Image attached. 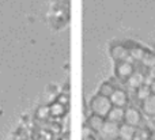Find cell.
<instances>
[{
  "mask_svg": "<svg viewBox=\"0 0 155 140\" xmlns=\"http://www.w3.org/2000/svg\"><path fill=\"white\" fill-rule=\"evenodd\" d=\"M113 108L112 102H110L109 98L102 97V95L97 94L93 99L90 101V110L91 114L94 116H99L102 119H106L107 113L110 112V109Z\"/></svg>",
  "mask_w": 155,
  "mask_h": 140,
  "instance_id": "obj_1",
  "label": "cell"
},
{
  "mask_svg": "<svg viewBox=\"0 0 155 140\" xmlns=\"http://www.w3.org/2000/svg\"><path fill=\"white\" fill-rule=\"evenodd\" d=\"M118 127H120V125L113 124V122L105 120L104 127L97 133V138H98V140H117L118 139Z\"/></svg>",
  "mask_w": 155,
  "mask_h": 140,
  "instance_id": "obj_2",
  "label": "cell"
},
{
  "mask_svg": "<svg viewBox=\"0 0 155 140\" xmlns=\"http://www.w3.org/2000/svg\"><path fill=\"white\" fill-rule=\"evenodd\" d=\"M124 122L135 128H142L143 127L142 113L135 106H127L125 113H124Z\"/></svg>",
  "mask_w": 155,
  "mask_h": 140,
  "instance_id": "obj_3",
  "label": "cell"
},
{
  "mask_svg": "<svg viewBox=\"0 0 155 140\" xmlns=\"http://www.w3.org/2000/svg\"><path fill=\"white\" fill-rule=\"evenodd\" d=\"M135 72V65L128 61H121L116 63V78L120 80L127 82V79Z\"/></svg>",
  "mask_w": 155,
  "mask_h": 140,
  "instance_id": "obj_4",
  "label": "cell"
},
{
  "mask_svg": "<svg viewBox=\"0 0 155 140\" xmlns=\"http://www.w3.org/2000/svg\"><path fill=\"white\" fill-rule=\"evenodd\" d=\"M109 99H110V102H112L113 106L125 109L127 106H128L129 97H128V94H127L125 90H114L113 94L110 95Z\"/></svg>",
  "mask_w": 155,
  "mask_h": 140,
  "instance_id": "obj_5",
  "label": "cell"
},
{
  "mask_svg": "<svg viewBox=\"0 0 155 140\" xmlns=\"http://www.w3.org/2000/svg\"><path fill=\"white\" fill-rule=\"evenodd\" d=\"M110 56L116 63L127 61L129 57V49L124 45H114L110 48Z\"/></svg>",
  "mask_w": 155,
  "mask_h": 140,
  "instance_id": "obj_6",
  "label": "cell"
},
{
  "mask_svg": "<svg viewBox=\"0 0 155 140\" xmlns=\"http://www.w3.org/2000/svg\"><path fill=\"white\" fill-rule=\"evenodd\" d=\"M144 80H146V75H144V73H143L142 71H136V70H135V72L132 73L128 79H127L125 84L129 87V89L137 90L140 86H143V84H144Z\"/></svg>",
  "mask_w": 155,
  "mask_h": 140,
  "instance_id": "obj_7",
  "label": "cell"
},
{
  "mask_svg": "<svg viewBox=\"0 0 155 140\" xmlns=\"http://www.w3.org/2000/svg\"><path fill=\"white\" fill-rule=\"evenodd\" d=\"M124 113H125V109L113 106V108L110 109V112L107 113V116H106V119H105V120L113 122V124L121 125L124 122Z\"/></svg>",
  "mask_w": 155,
  "mask_h": 140,
  "instance_id": "obj_8",
  "label": "cell"
},
{
  "mask_svg": "<svg viewBox=\"0 0 155 140\" xmlns=\"http://www.w3.org/2000/svg\"><path fill=\"white\" fill-rule=\"evenodd\" d=\"M104 122H105V119L91 114V116H88L87 121H86V127H87L91 132H94L97 135V133L101 131V128L104 127Z\"/></svg>",
  "mask_w": 155,
  "mask_h": 140,
  "instance_id": "obj_9",
  "label": "cell"
},
{
  "mask_svg": "<svg viewBox=\"0 0 155 140\" xmlns=\"http://www.w3.org/2000/svg\"><path fill=\"white\" fill-rule=\"evenodd\" d=\"M135 132H136V128L131 127V125L125 124V122H123V124L118 127V139H121V140H134Z\"/></svg>",
  "mask_w": 155,
  "mask_h": 140,
  "instance_id": "obj_10",
  "label": "cell"
},
{
  "mask_svg": "<svg viewBox=\"0 0 155 140\" xmlns=\"http://www.w3.org/2000/svg\"><path fill=\"white\" fill-rule=\"evenodd\" d=\"M142 112L148 117H155V95L151 94L146 101H143L142 105Z\"/></svg>",
  "mask_w": 155,
  "mask_h": 140,
  "instance_id": "obj_11",
  "label": "cell"
},
{
  "mask_svg": "<svg viewBox=\"0 0 155 140\" xmlns=\"http://www.w3.org/2000/svg\"><path fill=\"white\" fill-rule=\"evenodd\" d=\"M68 108H65L64 105H61V103H59L56 101V102H53L51 106H49V112H51V116L52 117H63L65 114V112H67Z\"/></svg>",
  "mask_w": 155,
  "mask_h": 140,
  "instance_id": "obj_12",
  "label": "cell"
},
{
  "mask_svg": "<svg viewBox=\"0 0 155 140\" xmlns=\"http://www.w3.org/2000/svg\"><path fill=\"white\" fill-rule=\"evenodd\" d=\"M135 95H136V99L139 101L140 103H142L143 101H146V99H147V98H148V97H150V95H151V90H150V86L144 83V84H143V86H140L139 89L136 90V94H135Z\"/></svg>",
  "mask_w": 155,
  "mask_h": 140,
  "instance_id": "obj_13",
  "label": "cell"
},
{
  "mask_svg": "<svg viewBox=\"0 0 155 140\" xmlns=\"http://www.w3.org/2000/svg\"><path fill=\"white\" fill-rule=\"evenodd\" d=\"M134 140H151V132L148 131L147 127L136 128V132H135Z\"/></svg>",
  "mask_w": 155,
  "mask_h": 140,
  "instance_id": "obj_14",
  "label": "cell"
},
{
  "mask_svg": "<svg viewBox=\"0 0 155 140\" xmlns=\"http://www.w3.org/2000/svg\"><path fill=\"white\" fill-rule=\"evenodd\" d=\"M146 52L147 50H144L143 48H139V46H135V48H131L129 49V56L132 57V60L134 61H142V59L144 57V54H146Z\"/></svg>",
  "mask_w": 155,
  "mask_h": 140,
  "instance_id": "obj_15",
  "label": "cell"
},
{
  "mask_svg": "<svg viewBox=\"0 0 155 140\" xmlns=\"http://www.w3.org/2000/svg\"><path fill=\"white\" fill-rule=\"evenodd\" d=\"M113 91H114V87L110 84V82H105V83L101 84V87H99V91L98 94L102 95V97H106V98H110V95L113 94Z\"/></svg>",
  "mask_w": 155,
  "mask_h": 140,
  "instance_id": "obj_16",
  "label": "cell"
},
{
  "mask_svg": "<svg viewBox=\"0 0 155 140\" xmlns=\"http://www.w3.org/2000/svg\"><path fill=\"white\" fill-rule=\"evenodd\" d=\"M140 64H142L143 67H146L147 70H148V68L155 67V54L150 53V52H146V54H144V57L142 59Z\"/></svg>",
  "mask_w": 155,
  "mask_h": 140,
  "instance_id": "obj_17",
  "label": "cell"
},
{
  "mask_svg": "<svg viewBox=\"0 0 155 140\" xmlns=\"http://www.w3.org/2000/svg\"><path fill=\"white\" fill-rule=\"evenodd\" d=\"M38 120H46L49 116H51V112H49V106L41 105L40 108L37 109V113H35Z\"/></svg>",
  "mask_w": 155,
  "mask_h": 140,
  "instance_id": "obj_18",
  "label": "cell"
},
{
  "mask_svg": "<svg viewBox=\"0 0 155 140\" xmlns=\"http://www.w3.org/2000/svg\"><path fill=\"white\" fill-rule=\"evenodd\" d=\"M57 102L61 103V105H64L65 108H68V103H70V95H68V93H61V94L57 97Z\"/></svg>",
  "mask_w": 155,
  "mask_h": 140,
  "instance_id": "obj_19",
  "label": "cell"
},
{
  "mask_svg": "<svg viewBox=\"0 0 155 140\" xmlns=\"http://www.w3.org/2000/svg\"><path fill=\"white\" fill-rule=\"evenodd\" d=\"M150 90H151V94L155 95V80H153L150 83Z\"/></svg>",
  "mask_w": 155,
  "mask_h": 140,
  "instance_id": "obj_20",
  "label": "cell"
},
{
  "mask_svg": "<svg viewBox=\"0 0 155 140\" xmlns=\"http://www.w3.org/2000/svg\"><path fill=\"white\" fill-rule=\"evenodd\" d=\"M117 140H121V139H117Z\"/></svg>",
  "mask_w": 155,
  "mask_h": 140,
  "instance_id": "obj_21",
  "label": "cell"
},
{
  "mask_svg": "<svg viewBox=\"0 0 155 140\" xmlns=\"http://www.w3.org/2000/svg\"><path fill=\"white\" fill-rule=\"evenodd\" d=\"M151 140H153V139H151Z\"/></svg>",
  "mask_w": 155,
  "mask_h": 140,
  "instance_id": "obj_22",
  "label": "cell"
}]
</instances>
